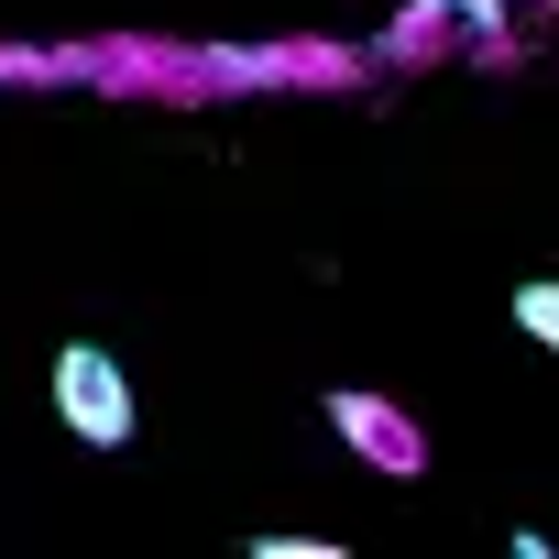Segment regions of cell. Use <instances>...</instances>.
I'll list each match as a JSON object with an SVG mask.
<instances>
[{"instance_id": "6da1fadb", "label": "cell", "mask_w": 559, "mask_h": 559, "mask_svg": "<svg viewBox=\"0 0 559 559\" xmlns=\"http://www.w3.org/2000/svg\"><path fill=\"white\" fill-rule=\"evenodd\" d=\"M330 428H341V450H352L362 472H384V483H417V472H428V428H417L395 395H373V384H330Z\"/></svg>"}, {"instance_id": "277c9868", "label": "cell", "mask_w": 559, "mask_h": 559, "mask_svg": "<svg viewBox=\"0 0 559 559\" xmlns=\"http://www.w3.org/2000/svg\"><path fill=\"white\" fill-rule=\"evenodd\" d=\"M515 330L537 352H559V274H526V286H515Z\"/></svg>"}, {"instance_id": "7a4b0ae2", "label": "cell", "mask_w": 559, "mask_h": 559, "mask_svg": "<svg viewBox=\"0 0 559 559\" xmlns=\"http://www.w3.org/2000/svg\"><path fill=\"white\" fill-rule=\"evenodd\" d=\"M56 417H67L88 450H121V439H132V384H121V362H110L99 341H67V352H56Z\"/></svg>"}, {"instance_id": "3957f363", "label": "cell", "mask_w": 559, "mask_h": 559, "mask_svg": "<svg viewBox=\"0 0 559 559\" xmlns=\"http://www.w3.org/2000/svg\"><path fill=\"white\" fill-rule=\"evenodd\" d=\"M493 34H504V0H406L395 34H384V56L395 67H428V56H483Z\"/></svg>"}]
</instances>
